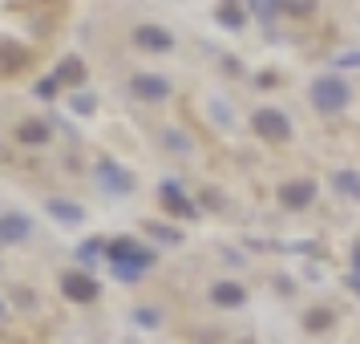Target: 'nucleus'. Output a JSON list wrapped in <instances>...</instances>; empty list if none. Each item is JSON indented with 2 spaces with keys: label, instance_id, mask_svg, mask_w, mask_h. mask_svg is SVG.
Returning <instances> with one entry per match:
<instances>
[{
  "label": "nucleus",
  "instance_id": "f257e3e1",
  "mask_svg": "<svg viewBox=\"0 0 360 344\" xmlns=\"http://www.w3.org/2000/svg\"><path fill=\"white\" fill-rule=\"evenodd\" d=\"M348 101H352V85L344 82V77H336V73L316 77V85H311V106L320 114H340Z\"/></svg>",
  "mask_w": 360,
  "mask_h": 344
},
{
  "label": "nucleus",
  "instance_id": "f03ea898",
  "mask_svg": "<svg viewBox=\"0 0 360 344\" xmlns=\"http://www.w3.org/2000/svg\"><path fill=\"white\" fill-rule=\"evenodd\" d=\"M251 126H255V134H259L263 142H271V146H279V142L292 138V122H288V114H279V110H271V106L255 110Z\"/></svg>",
  "mask_w": 360,
  "mask_h": 344
},
{
  "label": "nucleus",
  "instance_id": "7ed1b4c3",
  "mask_svg": "<svg viewBox=\"0 0 360 344\" xmlns=\"http://www.w3.org/2000/svg\"><path fill=\"white\" fill-rule=\"evenodd\" d=\"M29 235H33V223H29L25 215H17V211H4V215H0V243L17 247V243H25Z\"/></svg>",
  "mask_w": 360,
  "mask_h": 344
},
{
  "label": "nucleus",
  "instance_id": "20e7f679",
  "mask_svg": "<svg viewBox=\"0 0 360 344\" xmlns=\"http://www.w3.org/2000/svg\"><path fill=\"white\" fill-rule=\"evenodd\" d=\"M61 292L73 300V304H94V295H98V284L82 272H65L61 276Z\"/></svg>",
  "mask_w": 360,
  "mask_h": 344
},
{
  "label": "nucleus",
  "instance_id": "39448f33",
  "mask_svg": "<svg viewBox=\"0 0 360 344\" xmlns=\"http://www.w3.org/2000/svg\"><path fill=\"white\" fill-rule=\"evenodd\" d=\"M134 45L146 53H166L174 45V37L166 33V29H154V25H142V29H134Z\"/></svg>",
  "mask_w": 360,
  "mask_h": 344
},
{
  "label": "nucleus",
  "instance_id": "423d86ee",
  "mask_svg": "<svg viewBox=\"0 0 360 344\" xmlns=\"http://www.w3.org/2000/svg\"><path fill=\"white\" fill-rule=\"evenodd\" d=\"M130 89L138 94V98H146V101H162L166 94H170V82L158 77V73H138V77L130 82Z\"/></svg>",
  "mask_w": 360,
  "mask_h": 344
},
{
  "label": "nucleus",
  "instance_id": "0eeeda50",
  "mask_svg": "<svg viewBox=\"0 0 360 344\" xmlns=\"http://www.w3.org/2000/svg\"><path fill=\"white\" fill-rule=\"evenodd\" d=\"M311 195H316V186H311V182H288V186L279 191L283 207H295V211H300V207H308Z\"/></svg>",
  "mask_w": 360,
  "mask_h": 344
},
{
  "label": "nucleus",
  "instance_id": "6e6552de",
  "mask_svg": "<svg viewBox=\"0 0 360 344\" xmlns=\"http://www.w3.org/2000/svg\"><path fill=\"white\" fill-rule=\"evenodd\" d=\"M214 304L239 308V304H243V288H239V284H214Z\"/></svg>",
  "mask_w": 360,
  "mask_h": 344
},
{
  "label": "nucleus",
  "instance_id": "1a4fd4ad",
  "mask_svg": "<svg viewBox=\"0 0 360 344\" xmlns=\"http://www.w3.org/2000/svg\"><path fill=\"white\" fill-rule=\"evenodd\" d=\"M20 142H25V146H45V142H49V130H45L41 122H25V126H20Z\"/></svg>",
  "mask_w": 360,
  "mask_h": 344
},
{
  "label": "nucleus",
  "instance_id": "9d476101",
  "mask_svg": "<svg viewBox=\"0 0 360 344\" xmlns=\"http://www.w3.org/2000/svg\"><path fill=\"white\" fill-rule=\"evenodd\" d=\"M29 57H25V49H8V45H0V73H13L17 65H25Z\"/></svg>",
  "mask_w": 360,
  "mask_h": 344
},
{
  "label": "nucleus",
  "instance_id": "9b49d317",
  "mask_svg": "<svg viewBox=\"0 0 360 344\" xmlns=\"http://www.w3.org/2000/svg\"><path fill=\"white\" fill-rule=\"evenodd\" d=\"M57 82H82V65L65 61V69H57Z\"/></svg>",
  "mask_w": 360,
  "mask_h": 344
},
{
  "label": "nucleus",
  "instance_id": "f8f14e48",
  "mask_svg": "<svg viewBox=\"0 0 360 344\" xmlns=\"http://www.w3.org/2000/svg\"><path fill=\"white\" fill-rule=\"evenodd\" d=\"M53 215H57V219H69V223L82 219V211H73V203H53Z\"/></svg>",
  "mask_w": 360,
  "mask_h": 344
},
{
  "label": "nucleus",
  "instance_id": "ddd939ff",
  "mask_svg": "<svg viewBox=\"0 0 360 344\" xmlns=\"http://www.w3.org/2000/svg\"><path fill=\"white\" fill-rule=\"evenodd\" d=\"M251 8H255L259 17H276V13H271V8H276V0H251Z\"/></svg>",
  "mask_w": 360,
  "mask_h": 344
}]
</instances>
